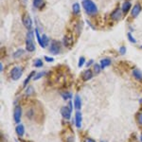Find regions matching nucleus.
I'll use <instances>...</instances> for the list:
<instances>
[{"mask_svg": "<svg viewBox=\"0 0 142 142\" xmlns=\"http://www.w3.org/2000/svg\"><path fill=\"white\" fill-rule=\"evenodd\" d=\"M22 21L24 26L27 27V30H31V27H32V20H31V18L30 17V15H25V16L23 17Z\"/></svg>", "mask_w": 142, "mask_h": 142, "instance_id": "423d86ee", "label": "nucleus"}, {"mask_svg": "<svg viewBox=\"0 0 142 142\" xmlns=\"http://www.w3.org/2000/svg\"><path fill=\"white\" fill-rule=\"evenodd\" d=\"M140 11H141V6L139 4H136V5L133 7V10L131 11V15L132 17H137V15L140 13Z\"/></svg>", "mask_w": 142, "mask_h": 142, "instance_id": "1a4fd4ad", "label": "nucleus"}, {"mask_svg": "<svg viewBox=\"0 0 142 142\" xmlns=\"http://www.w3.org/2000/svg\"><path fill=\"white\" fill-rule=\"evenodd\" d=\"M101 142H105V141H101Z\"/></svg>", "mask_w": 142, "mask_h": 142, "instance_id": "58836bf2", "label": "nucleus"}, {"mask_svg": "<svg viewBox=\"0 0 142 142\" xmlns=\"http://www.w3.org/2000/svg\"><path fill=\"white\" fill-rule=\"evenodd\" d=\"M84 63H85V58L84 57H81L79 59V63H78V66H79V67H82Z\"/></svg>", "mask_w": 142, "mask_h": 142, "instance_id": "cd10ccee", "label": "nucleus"}, {"mask_svg": "<svg viewBox=\"0 0 142 142\" xmlns=\"http://www.w3.org/2000/svg\"><path fill=\"white\" fill-rule=\"evenodd\" d=\"M141 47V48H142V46H141V47Z\"/></svg>", "mask_w": 142, "mask_h": 142, "instance_id": "ea45409f", "label": "nucleus"}, {"mask_svg": "<svg viewBox=\"0 0 142 142\" xmlns=\"http://www.w3.org/2000/svg\"><path fill=\"white\" fill-rule=\"evenodd\" d=\"M101 63V69H104L105 67H107V66H109L110 65H111V60L108 59V58H105V59L101 60V63Z\"/></svg>", "mask_w": 142, "mask_h": 142, "instance_id": "dca6fc26", "label": "nucleus"}, {"mask_svg": "<svg viewBox=\"0 0 142 142\" xmlns=\"http://www.w3.org/2000/svg\"><path fill=\"white\" fill-rule=\"evenodd\" d=\"M72 10H73V13L75 15H78L81 11V7H80L79 3H74L73 6H72Z\"/></svg>", "mask_w": 142, "mask_h": 142, "instance_id": "6ab92c4d", "label": "nucleus"}, {"mask_svg": "<svg viewBox=\"0 0 142 142\" xmlns=\"http://www.w3.org/2000/svg\"><path fill=\"white\" fill-rule=\"evenodd\" d=\"M74 106L76 108L77 111H80L81 108H82V100H81V97L79 95L75 96V100H74Z\"/></svg>", "mask_w": 142, "mask_h": 142, "instance_id": "f8f14e48", "label": "nucleus"}, {"mask_svg": "<svg viewBox=\"0 0 142 142\" xmlns=\"http://www.w3.org/2000/svg\"><path fill=\"white\" fill-rule=\"evenodd\" d=\"M132 7V4L131 2H129V1H126L122 4V7H121V11H122L123 13H127L129 11H130V9Z\"/></svg>", "mask_w": 142, "mask_h": 142, "instance_id": "ddd939ff", "label": "nucleus"}, {"mask_svg": "<svg viewBox=\"0 0 142 142\" xmlns=\"http://www.w3.org/2000/svg\"><path fill=\"white\" fill-rule=\"evenodd\" d=\"M33 39H34V34L33 31L30 30L27 33V38H26V49L29 52H33L35 50V46L33 43Z\"/></svg>", "mask_w": 142, "mask_h": 142, "instance_id": "f03ea898", "label": "nucleus"}, {"mask_svg": "<svg viewBox=\"0 0 142 142\" xmlns=\"http://www.w3.org/2000/svg\"><path fill=\"white\" fill-rule=\"evenodd\" d=\"M133 76H134L137 81H142V72L139 69H134V70H133Z\"/></svg>", "mask_w": 142, "mask_h": 142, "instance_id": "f3484780", "label": "nucleus"}, {"mask_svg": "<svg viewBox=\"0 0 142 142\" xmlns=\"http://www.w3.org/2000/svg\"><path fill=\"white\" fill-rule=\"evenodd\" d=\"M71 111L70 108L67 106H63L62 109H61V114H62V116H63V118H66V119H69L71 117Z\"/></svg>", "mask_w": 142, "mask_h": 142, "instance_id": "0eeeda50", "label": "nucleus"}, {"mask_svg": "<svg viewBox=\"0 0 142 142\" xmlns=\"http://www.w3.org/2000/svg\"><path fill=\"white\" fill-rule=\"evenodd\" d=\"M34 66L35 67H42L43 66V62H42L41 59H36L34 61Z\"/></svg>", "mask_w": 142, "mask_h": 142, "instance_id": "a878e982", "label": "nucleus"}, {"mask_svg": "<svg viewBox=\"0 0 142 142\" xmlns=\"http://www.w3.org/2000/svg\"><path fill=\"white\" fill-rule=\"evenodd\" d=\"M15 131H16V134L19 136V137H23L25 134V127L23 124H18L15 128Z\"/></svg>", "mask_w": 142, "mask_h": 142, "instance_id": "2eb2a0df", "label": "nucleus"}, {"mask_svg": "<svg viewBox=\"0 0 142 142\" xmlns=\"http://www.w3.org/2000/svg\"><path fill=\"white\" fill-rule=\"evenodd\" d=\"M34 76H35V72L34 71H32V72H30V75L27 76V78L24 81V82H23V84H24V87H27V84L29 83V82L30 81V79L31 78H34Z\"/></svg>", "mask_w": 142, "mask_h": 142, "instance_id": "412c9836", "label": "nucleus"}, {"mask_svg": "<svg viewBox=\"0 0 142 142\" xmlns=\"http://www.w3.org/2000/svg\"><path fill=\"white\" fill-rule=\"evenodd\" d=\"M75 122H76L77 128H81V127H82V113L80 112V111H77L76 112V115H75Z\"/></svg>", "mask_w": 142, "mask_h": 142, "instance_id": "6e6552de", "label": "nucleus"}, {"mask_svg": "<svg viewBox=\"0 0 142 142\" xmlns=\"http://www.w3.org/2000/svg\"><path fill=\"white\" fill-rule=\"evenodd\" d=\"M84 142H96L94 139H92V138H85Z\"/></svg>", "mask_w": 142, "mask_h": 142, "instance_id": "f704fd0d", "label": "nucleus"}, {"mask_svg": "<svg viewBox=\"0 0 142 142\" xmlns=\"http://www.w3.org/2000/svg\"><path fill=\"white\" fill-rule=\"evenodd\" d=\"M93 63V60H90L89 62H87V63H86V66H91V63Z\"/></svg>", "mask_w": 142, "mask_h": 142, "instance_id": "c9c22d12", "label": "nucleus"}, {"mask_svg": "<svg viewBox=\"0 0 142 142\" xmlns=\"http://www.w3.org/2000/svg\"><path fill=\"white\" fill-rule=\"evenodd\" d=\"M21 116H22V109L20 106H16L13 111V118L16 123H19L21 120Z\"/></svg>", "mask_w": 142, "mask_h": 142, "instance_id": "39448f33", "label": "nucleus"}, {"mask_svg": "<svg viewBox=\"0 0 142 142\" xmlns=\"http://www.w3.org/2000/svg\"><path fill=\"white\" fill-rule=\"evenodd\" d=\"M137 121H138L140 125H142V113L138 114V116H137Z\"/></svg>", "mask_w": 142, "mask_h": 142, "instance_id": "7c9ffc66", "label": "nucleus"}, {"mask_svg": "<svg viewBox=\"0 0 142 142\" xmlns=\"http://www.w3.org/2000/svg\"><path fill=\"white\" fill-rule=\"evenodd\" d=\"M119 52L121 55H124L126 53V47H121L119 48Z\"/></svg>", "mask_w": 142, "mask_h": 142, "instance_id": "2f4dec72", "label": "nucleus"}, {"mask_svg": "<svg viewBox=\"0 0 142 142\" xmlns=\"http://www.w3.org/2000/svg\"><path fill=\"white\" fill-rule=\"evenodd\" d=\"M25 53V50H23L22 48H19L18 50H16V51L14 52L13 54V57L14 58H18V57H21L23 54Z\"/></svg>", "mask_w": 142, "mask_h": 142, "instance_id": "4be33fe9", "label": "nucleus"}, {"mask_svg": "<svg viewBox=\"0 0 142 142\" xmlns=\"http://www.w3.org/2000/svg\"><path fill=\"white\" fill-rule=\"evenodd\" d=\"M62 97H63L65 101H66V100H69V98H72V94L70 92H63V93H62Z\"/></svg>", "mask_w": 142, "mask_h": 142, "instance_id": "5701e85b", "label": "nucleus"}, {"mask_svg": "<svg viewBox=\"0 0 142 142\" xmlns=\"http://www.w3.org/2000/svg\"><path fill=\"white\" fill-rule=\"evenodd\" d=\"M140 140H141V142H142V134H141V136H140Z\"/></svg>", "mask_w": 142, "mask_h": 142, "instance_id": "4c0bfd02", "label": "nucleus"}, {"mask_svg": "<svg viewBox=\"0 0 142 142\" xmlns=\"http://www.w3.org/2000/svg\"><path fill=\"white\" fill-rule=\"evenodd\" d=\"M121 15H122V11L120 9H117L113 11L112 14H111V18L113 20H119L121 18Z\"/></svg>", "mask_w": 142, "mask_h": 142, "instance_id": "9b49d317", "label": "nucleus"}, {"mask_svg": "<svg viewBox=\"0 0 142 142\" xmlns=\"http://www.w3.org/2000/svg\"><path fill=\"white\" fill-rule=\"evenodd\" d=\"M45 75H46V72H45V71H43V72H39V73H37L35 76H34L33 80H34V81H37V80L41 79L42 77H44Z\"/></svg>", "mask_w": 142, "mask_h": 142, "instance_id": "393cba45", "label": "nucleus"}, {"mask_svg": "<svg viewBox=\"0 0 142 142\" xmlns=\"http://www.w3.org/2000/svg\"><path fill=\"white\" fill-rule=\"evenodd\" d=\"M0 71H1V72H3V63H0Z\"/></svg>", "mask_w": 142, "mask_h": 142, "instance_id": "e433bc0d", "label": "nucleus"}, {"mask_svg": "<svg viewBox=\"0 0 142 142\" xmlns=\"http://www.w3.org/2000/svg\"><path fill=\"white\" fill-rule=\"evenodd\" d=\"M23 75V68L20 67V66H14L13 68L11 69V79L14 80V81H17L19 80Z\"/></svg>", "mask_w": 142, "mask_h": 142, "instance_id": "7ed1b4c3", "label": "nucleus"}, {"mask_svg": "<svg viewBox=\"0 0 142 142\" xmlns=\"http://www.w3.org/2000/svg\"><path fill=\"white\" fill-rule=\"evenodd\" d=\"M94 70H95L96 74L100 73V72H101V65H98V63H95V65H94Z\"/></svg>", "mask_w": 142, "mask_h": 142, "instance_id": "bb28decb", "label": "nucleus"}, {"mask_svg": "<svg viewBox=\"0 0 142 142\" xmlns=\"http://www.w3.org/2000/svg\"><path fill=\"white\" fill-rule=\"evenodd\" d=\"M42 38H43V41H44L45 45H46V47H47V45H48V43H49V39L47 38V36L46 35V34H43Z\"/></svg>", "mask_w": 142, "mask_h": 142, "instance_id": "c756f323", "label": "nucleus"}, {"mask_svg": "<svg viewBox=\"0 0 142 142\" xmlns=\"http://www.w3.org/2000/svg\"><path fill=\"white\" fill-rule=\"evenodd\" d=\"M82 7L84 9V11H86V13L90 14V15L96 14L98 11L97 6L92 0H83L82 1Z\"/></svg>", "mask_w": 142, "mask_h": 142, "instance_id": "f257e3e1", "label": "nucleus"}, {"mask_svg": "<svg viewBox=\"0 0 142 142\" xmlns=\"http://www.w3.org/2000/svg\"><path fill=\"white\" fill-rule=\"evenodd\" d=\"M82 78L83 81H89L93 78V72L90 69H86L85 71H83V73L82 74Z\"/></svg>", "mask_w": 142, "mask_h": 142, "instance_id": "9d476101", "label": "nucleus"}, {"mask_svg": "<svg viewBox=\"0 0 142 142\" xmlns=\"http://www.w3.org/2000/svg\"><path fill=\"white\" fill-rule=\"evenodd\" d=\"M63 41L65 47H71V45H72V39H71L70 37H68V36H65L63 39Z\"/></svg>", "mask_w": 142, "mask_h": 142, "instance_id": "a211bd4d", "label": "nucleus"}, {"mask_svg": "<svg viewBox=\"0 0 142 142\" xmlns=\"http://www.w3.org/2000/svg\"><path fill=\"white\" fill-rule=\"evenodd\" d=\"M127 36H128L129 41L131 42V43H134V44H136V43H137V40H136V39H134V37H133V35H132V34L130 32H129L128 34H127Z\"/></svg>", "mask_w": 142, "mask_h": 142, "instance_id": "c85d7f7f", "label": "nucleus"}, {"mask_svg": "<svg viewBox=\"0 0 142 142\" xmlns=\"http://www.w3.org/2000/svg\"><path fill=\"white\" fill-rule=\"evenodd\" d=\"M35 34H36V38H37V41H38L39 45H40L43 48H46L47 47H46V45H45L44 41H43V38H41V36H40L38 29H35Z\"/></svg>", "mask_w": 142, "mask_h": 142, "instance_id": "4468645a", "label": "nucleus"}, {"mask_svg": "<svg viewBox=\"0 0 142 142\" xmlns=\"http://www.w3.org/2000/svg\"><path fill=\"white\" fill-rule=\"evenodd\" d=\"M44 5V0H33V7L36 9L42 8V6Z\"/></svg>", "mask_w": 142, "mask_h": 142, "instance_id": "aec40b11", "label": "nucleus"}, {"mask_svg": "<svg viewBox=\"0 0 142 142\" xmlns=\"http://www.w3.org/2000/svg\"><path fill=\"white\" fill-rule=\"evenodd\" d=\"M16 142H18V141H16Z\"/></svg>", "mask_w": 142, "mask_h": 142, "instance_id": "a19ab883", "label": "nucleus"}, {"mask_svg": "<svg viewBox=\"0 0 142 142\" xmlns=\"http://www.w3.org/2000/svg\"><path fill=\"white\" fill-rule=\"evenodd\" d=\"M66 142H74V137H69L67 139H66Z\"/></svg>", "mask_w": 142, "mask_h": 142, "instance_id": "72a5a7b5", "label": "nucleus"}, {"mask_svg": "<svg viewBox=\"0 0 142 142\" xmlns=\"http://www.w3.org/2000/svg\"><path fill=\"white\" fill-rule=\"evenodd\" d=\"M34 94V89H33L32 86H27V89H26V96H30Z\"/></svg>", "mask_w": 142, "mask_h": 142, "instance_id": "b1692460", "label": "nucleus"}, {"mask_svg": "<svg viewBox=\"0 0 142 142\" xmlns=\"http://www.w3.org/2000/svg\"><path fill=\"white\" fill-rule=\"evenodd\" d=\"M45 60L47 61V62H50V63H51V62H53V61H54V59H53V58H51V57H47V56H45Z\"/></svg>", "mask_w": 142, "mask_h": 142, "instance_id": "473e14b6", "label": "nucleus"}, {"mask_svg": "<svg viewBox=\"0 0 142 142\" xmlns=\"http://www.w3.org/2000/svg\"><path fill=\"white\" fill-rule=\"evenodd\" d=\"M49 52L53 55H57L61 52V47L60 44L56 41H53L49 46Z\"/></svg>", "mask_w": 142, "mask_h": 142, "instance_id": "20e7f679", "label": "nucleus"}]
</instances>
